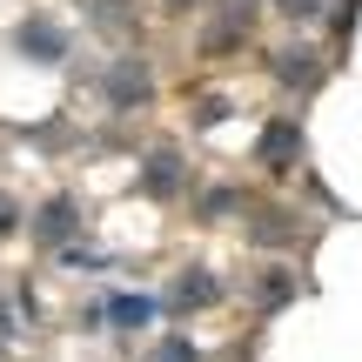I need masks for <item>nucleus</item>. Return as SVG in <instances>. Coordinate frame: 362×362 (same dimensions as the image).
Masks as SVG:
<instances>
[{"label": "nucleus", "mask_w": 362, "mask_h": 362, "mask_svg": "<svg viewBox=\"0 0 362 362\" xmlns=\"http://www.w3.org/2000/svg\"><path fill=\"white\" fill-rule=\"evenodd\" d=\"M262 155H269V161H288V155H296V128H288V121H275V134L262 141Z\"/></svg>", "instance_id": "f03ea898"}, {"label": "nucleus", "mask_w": 362, "mask_h": 362, "mask_svg": "<svg viewBox=\"0 0 362 362\" xmlns=\"http://www.w3.org/2000/svg\"><path fill=\"white\" fill-rule=\"evenodd\" d=\"M288 7H315V0H288Z\"/></svg>", "instance_id": "423d86ee"}, {"label": "nucleus", "mask_w": 362, "mask_h": 362, "mask_svg": "<svg viewBox=\"0 0 362 362\" xmlns=\"http://www.w3.org/2000/svg\"><path fill=\"white\" fill-rule=\"evenodd\" d=\"M21 47H27V54H40V61H54V54H61V34H54V27H27Z\"/></svg>", "instance_id": "f257e3e1"}, {"label": "nucleus", "mask_w": 362, "mask_h": 362, "mask_svg": "<svg viewBox=\"0 0 362 362\" xmlns=\"http://www.w3.org/2000/svg\"><path fill=\"white\" fill-rule=\"evenodd\" d=\"M134 94H148V81H141V67H115V101H134Z\"/></svg>", "instance_id": "7ed1b4c3"}, {"label": "nucleus", "mask_w": 362, "mask_h": 362, "mask_svg": "<svg viewBox=\"0 0 362 362\" xmlns=\"http://www.w3.org/2000/svg\"><path fill=\"white\" fill-rule=\"evenodd\" d=\"M161 362H194L188 349H181V342H175V349H161Z\"/></svg>", "instance_id": "39448f33"}, {"label": "nucleus", "mask_w": 362, "mask_h": 362, "mask_svg": "<svg viewBox=\"0 0 362 362\" xmlns=\"http://www.w3.org/2000/svg\"><path fill=\"white\" fill-rule=\"evenodd\" d=\"M148 188H155V194H168V188H175V161H168V155L148 168Z\"/></svg>", "instance_id": "20e7f679"}]
</instances>
